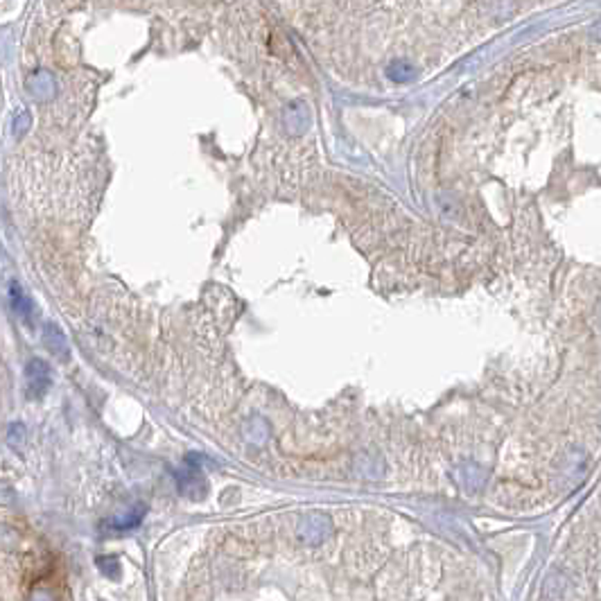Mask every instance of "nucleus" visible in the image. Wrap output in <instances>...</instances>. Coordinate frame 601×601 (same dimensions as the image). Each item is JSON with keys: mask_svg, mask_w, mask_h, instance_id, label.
Returning a JSON list of instances; mask_svg holds the SVG:
<instances>
[{"mask_svg": "<svg viewBox=\"0 0 601 601\" xmlns=\"http://www.w3.org/2000/svg\"><path fill=\"white\" fill-rule=\"evenodd\" d=\"M28 91L36 100H43V98L52 96V91H55V79H52L50 73H43V71L32 73L28 77Z\"/></svg>", "mask_w": 601, "mask_h": 601, "instance_id": "obj_1", "label": "nucleus"}]
</instances>
